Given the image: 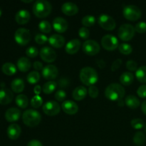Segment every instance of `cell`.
Returning a JSON list of instances; mask_svg holds the SVG:
<instances>
[{
	"label": "cell",
	"instance_id": "obj_27",
	"mask_svg": "<svg viewBox=\"0 0 146 146\" xmlns=\"http://www.w3.org/2000/svg\"><path fill=\"white\" fill-rule=\"evenodd\" d=\"M134 81V76L131 72H124L120 77V81L123 86H130Z\"/></svg>",
	"mask_w": 146,
	"mask_h": 146
},
{
	"label": "cell",
	"instance_id": "obj_42",
	"mask_svg": "<svg viewBox=\"0 0 146 146\" xmlns=\"http://www.w3.org/2000/svg\"><path fill=\"white\" fill-rule=\"evenodd\" d=\"M88 92V94H89L90 96L93 98H97V97L98 96V94H99L98 88L94 85L89 86Z\"/></svg>",
	"mask_w": 146,
	"mask_h": 146
},
{
	"label": "cell",
	"instance_id": "obj_4",
	"mask_svg": "<svg viewBox=\"0 0 146 146\" xmlns=\"http://www.w3.org/2000/svg\"><path fill=\"white\" fill-rule=\"evenodd\" d=\"M23 122L29 127H35L41 122V115L38 111L33 109H28L22 115Z\"/></svg>",
	"mask_w": 146,
	"mask_h": 146
},
{
	"label": "cell",
	"instance_id": "obj_52",
	"mask_svg": "<svg viewBox=\"0 0 146 146\" xmlns=\"http://www.w3.org/2000/svg\"><path fill=\"white\" fill-rule=\"evenodd\" d=\"M141 110H142V111L143 112V113L146 115V100L142 103V105H141Z\"/></svg>",
	"mask_w": 146,
	"mask_h": 146
},
{
	"label": "cell",
	"instance_id": "obj_9",
	"mask_svg": "<svg viewBox=\"0 0 146 146\" xmlns=\"http://www.w3.org/2000/svg\"><path fill=\"white\" fill-rule=\"evenodd\" d=\"M101 45L108 51H113L119 46L118 38L111 34H107L103 37L101 39Z\"/></svg>",
	"mask_w": 146,
	"mask_h": 146
},
{
	"label": "cell",
	"instance_id": "obj_54",
	"mask_svg": "<svg viewBox=\"0 0 146 146\" xmlns=\"http://www.w3.org/2000/svg\"><path fill=\"white\" fill-rule=\"evenodd\" d=\"M118 105L121 106H123L125 104V102H123V100H121V101H118Z\"/></svg>",
	"mask_w": 146,
	"mask_h": 146
},
{
	"label": "cell",
	"instance_id": "obj_19",
	"mask_svg": "<svg viewBox=\"0 0 146 146\" xmlns=\"http://www.w3.org/2000/svg\"><path fill=\"white\" fill-rule=\"evenodd\" d=\"M61 11L67 16H74L78 11V7L74 3L66 2L61 7Z\"/></svg>",
	"mask_w": 146,
	"mask_h": 146
},
{
	"label": "cell",
	"instance_id": "obj_15",
	"mask_svg": "<svg viewBox=\"0 0 146 146\" xmlns=\"http://www.w3.org/2000/svg\"><path fill=\"white\" fill-rule=\"evenodd\" d=\"M53 27L58 33H64L68 29V22L62 17H56L53 21Z\"/></svg>",
	"mask_w": 146,
	"mask_h": 146
},
{
	"label": "cell",
	"instance_id": "obj_45",
	"mask_svg": "<svg viewBox=\"0 0 146 146\" xmlns=\"http://www.w3.org/2000/svg\"><path fill=\"white\" fill-rule=\"evenodd\" d=\"M126 68L131 71H136L138 69V64L133 60H129L126 63Z\"/></svg>",
	"mask_w": 146,
	"mask_h": 146
},
{
	"label": "cell",
	"instance_id": "obj_46",
	"mask_svg": "<svg viewBox=\"0 0 146 146\" xmlns=\"http://www.w3.org/2000/svg\"><path fill=\"white\" fill-rule=\"evenodd\" d=\"M137 94L141 98H146V85H142L137 90Z\"/></svg>",
	"mask_w": 146,
	"mask_h": 146
},
{
	"label": "cell",
	"instance_id": "obj_38",
	"mask_svg": "<svg viewBox=\"0 0 146 146\" xmlns=\"http://www.w3.org/2000/svg\"><path fill=\"white\" fill-rule=\"evenodd\" d=\"M43 104V99L41 96H35L31 98V106L34 107V108H38L42 105Z\"/></svg>",
	"mask_w": 146,
	"mask_h": 146
},
{
	"label": "cell",
	"instance_id": "obj_30",
	"mask_svg": "<svg viewBox=\"0 0 146 146\" xmlns=\"http://www.w3.org/2000/svg\"><path fill=\"white\" fill-rule=\"evenodd\" d=\"M57 87V84L55 81H50L45 83L42 87L43 92L46 94H50L54 92Z\"/></svg>",
	"mask_w": 146,
	"mask_h": 146
},
{
	"label": "cell",
	"instance_id": "obj_18",
	"mask_svg": "<svg viewBox=\"0 0 146 146\" xmlns=\"http://www.w3.org/2000/svg\"><path fill=\"white\" fill-rule=\"evenodd\" d=\"M81 47V41L78 38L71 39L66 44L65 50L69 54H74L77 53Z\"/></svg>",
	"mask_w": 146,
	"mask_h": 146
},
{
	"label": "cell",
	"instance_id": "obj_31",
	"mask_svg": "<svg viewBox=\"0 0 146 146\" xmlns=\"http://www.w3.org/2000/svg\"><path fill=\"white\" fill-rule=\"evenodd\" d=\"M146 141V137L145 134L142 131H138L135 133L133 137V143L136 145H143Z\"/></svg>",
	"mask_w": 146,
	"mask_h": 146
},
{
	"label": "cell",
	"instance_id": "obj_3",
	"mask_svg": "<svg viewBox=\"0 0 146 146\" xmlns=\"http://www.w3.org/2000/svg\"><path fill=\"white\" fill-rule=\"evenodd\" d=\"M51 4L46 0H37L33 6V12L38 18H45L51 12Z\"/></svg>",
	"mask_w": 146,
	"mask_h": 146
},
{
	"label": "cell",
	"instance_id": "obj_53",
	"mask_svg": "<svg viewBox=\"0 0 146 146\" xmlns=\"http://www.w3.org/2000/svg\"><path fill=\"white\" fill-rule=\"evenodd\" d=\"M34 93L38 95V94H39L40 93H41V87H40L39 86H36L34 88Z\"/></svg>",
	"mask_w": 146,
	"mask_h": 146
},
{
	"label": "cell",
	"instance_id": "obj_49",
	"mask_svg": "<svg viewBox=\"0 0 146 146\" xmlns=\"http://www.w3.org/2000/svg\"><path fill=\"white\" fill-rule=\"evenodd\" d=\"M34 69L36 70V71H40V70L44 68V66H43V64L41 62H40V61H35V62L34 63Z\"/></svg>",
	"mask_w": 146,
	"mask_h": 146
},
{
	"label": "cell",
	"instance_id": "obj_32",
	"mask_svg": "<svg viewBox=\"0 0 146 146\" xmlns=\"http://www.w3.org/2000/svg\"><path fill=\"white\" fill-rule=\"evenodd\" d=\"M135 76L140 82L146 83V66H143L137 69Z\"/></svg>",
	"mask_w": 146,
	"mask_h": 146
},
{
	"label": "cell",
	"instance_id": "obj_5",
	"mask_svg": "<svg viewBox=\"0 0 146 146\" xmlns=\"http://www.w3.org/2000/svg\"><path fill=\"white\" fill-rule=\"evenodd\" d=\"M123 14L126 19L134 21L141 18L142 13L137 6L127 5L123 8Z\"/></svg>",
	"mask_w": 146,
	"mask_h": 146
},
{
	"label": "cell",
	"instance_id": "obj_41",
	"mask_svg": "<svg viewBox=\"0 0 146 146\" xmlns=\"http://www.w3.org/2000/svg\"><path fill=\"white\" fill-rule=\"evenodd\" d=\"M47 41H48V38L44 34H38L35 36V41L38 44L42 45V44H44L45 43H46Z\"/></svg>",
	"mask_w": 146,
	"mask_h": 146
},
{
	"label": "cell",
	"instance_id": "obj_36",
	"mask_svg": "<svg viewBox=\"0 0 146 146\" xmlns=\"http://www.w3.org/2000/svg\"><path fill=\"white\" fill-rule=\"evenodd\" d=\"M118 49H119V51L121 54H125V55H128L133 51L132 46L130 44H126V43L120 44L119 46H118Z\"/></svg>",
	"mask_w": 146,
	"mask_h": 146
},
{
	"label": "cell",
	"instance_id": "obj_16",
	"mask_svg": "<svg viewBox=\"0 0 146 146\" xmlns=\"http://www.w3.org/2000/svg\"><path fill=\"white\" fill-rule=\"evenodd\" d=\"M21 111L19 108L12 107L7 110L5 112V118L8 122H14L19 119Z\"/></svg>",
	"mask_w": 146,
	"mask_h": 146
},
{
	"label": "cell",
	"instance_id": "obj_34",
	"mask_svg": "<svg viewBox=\"0 0 146 146\" xmlns=\"http://www.w3.org/2000/svg\"><path fill=\"white\" fill-rule=\"evenodd\" d=\"M38 29H39V30L41 32L45 33V34H48L51 31V25L48 21L44 20V21H41L39 23Z\"/></svg>",
	"mask_w": 146,
	"mask_h": 146
},
{
	"label": "cell",
	"instance_id": "obj_22",
	"mask_svg": "<svg viewBox=\"0 0 146 146\" xmlns=\"http://www.w3.org/2000/svg\"><path fill=\"white\" fill-rule=\"evenodd\" d=\"M30 13L26 9H21L16 14L15 20L19 24H25L30 19Z\"/></svg>",
	"mask_w": 146,
	"mask_h": 146
},
{
	"label": "cell",
	"instance_id": "obj_23",
	"mask_svg": "<svg viewBox=\"0 0 146 146\" xmlns=\"http://www.w3.org/2000/svg\"><path fill=\"white\" fill-rule=\"evenodd\" d=\"M87 92L88 91H87V89L85 88V86H80L76 87L72 93V96L76 101H81L86 98Z\"/></svg>",
	"mask_w": 146,
	"mask_h": 146
},
{
	"label": "cell",
	"instance_id": "obj_26",
	"mask_svg": "<svg viewBox=\"0 0 146 146\" xmlns=\"http://www.w3.org/2000/svg\"><path fill=\"white\" fill-rule=\"evenodd\" d=\"M11 89L14 92L21 93L24 89V82L21 78H15L11 81Z\"/></svg>",
	"mask_w": 146,
	"mask_h": 146
},
{
	"label": "cell",
	"instance_id": "obj_40",
	"mask_svg": "<svg viewBox=\"0 0 146 146\" xmlns=\"http://www.w3.org/2000/svg\"><path fill=\"white\" fill-rule=\"evenodd\" d=\"M135 30L139 34H143L146 32V22L140 21V22L137 23L135 27Z\"/></svg>",
	"mask_w": 146,
	"mask_h": 146
},
{
	"label": "cell",
	"instance_id": "obj_28",
	"mask_svg": "<svg viewBox=\"0 0 146 146\" xmlns=\"http://www.w3.org/2000/svg\"><path fill=\"white\" fill-rule=\"evenodd\" d=\"M3 73L6 75L12 76L17 72V67L14 64L11 62H7L4 64L1 67Z\"/></svg>",
	"mask_w": 146,
	"mask_h": 146
},
{
	"label": "cell",
	"instance_id": "obj_51",
	"mask_svg": "<svg viewBox=\"0 0 146 146\" xmlns=\"http://www.w3.org/2000/svg\"><path fill=\"white\" fill-rule=\"evenodd\" d=\"M96 64L100 68H104L106 66V63L104 60L98 59L96 61Z\"/></svg>",
	"mask_w": 146,
	"mask_h": 146
},
{
	"label": "cell",
	"instance_id": "obj_55",
	"mask_svg": "<svg viewBox=\"0 0 146 146\" xmlns=\"http://www.w3.org/2000/svg\"><path fill=\"white\" fill-rule=\"evenodd\" d=\"M21 1H23V2H25V3H31L32 2V0H29V1H25V0H21Z\"/></svg>",
	"mask_w": 146,
	"mask_h": 146
},
{
	"label": "cell",
	"instance_id": "obj_14",
	"mask_svg": "<svg viewBox=\"0 0 146 146\" xmlns=\"http://www.w3.org/2000/svg\"><path fill=\"white\" fill-rule=\"evenodd\" d=\"M61 108L64 112L68 115H75L78 111V105L71 100L64 101L61 105Z\"/></svg>",
	"mask_w": 146,
	"mask_h": 146
},
{
	"label": "cell",
	"instance_id": "obj_25",
	"mask_svg": "<svg viewBox=\"0 0 146 146\" xmlns=\"http://www.w3.org/2000/svg\"><path fill=\"white\" fill-rule=\"evenodd\" d=\"M125 104L128 108L131 109H135L139 107L141 102L136 96L133 95H129L125 98Z\"/></svg>",
	"mask_w": 146,
	"mask_h": 146
},
{
	"label": "cell",
	"instance_id": "obj_1",
	"mask_svg": "<svg viewBox=\"0 0 146 146\" xmlns=\"http://www.w3.org/2000/svg\"><path fill=\"white\" fill-rule=\"evenodd\" d=\"M125 94V88L117 83L110 84L105 90L106 97L111 101H119L123 100Z\"/></svg>",
	"mask_w": 146,
	"mask_h": 146
},
{
	"label": "cell",
	"instance_id": "obj_7",
	"mask_svg": "<svg viewBox=\"0 0 146 146\" xmlns=\"http://www.w3.org/2000/svg\"><path fill=\"white\" fill-rule=\"evenodd\" d=\"M14 38L17 44L21 46H26L31 40V33L25 28H19L15 31Z\"/></svg>",
	"mask_w": 146,
	"mask_h": 146
},
{
	"label": "cell",
	"instance_id": "obj_6",
	"mask_svg": "<svg viewBox=\"0 0 146 146\" xmlns=\"http://www.w3.org/2000/svg\"><path fill=\"white\" fill-rule=\"evenodd\" d=\"M135 27L129 24H124L118 29V36L122 41H128L132 39L135 34Z\"/></svg>",
	"mask_w": 146,
	"mask_h": 146
},
{
	"label": "cell",
	"instance_id": "obj_43",
	"mask_svg": "<svg viewBox=\"0 0 146 146\" xmlns=\"http://www.w3.org/2000/svg\"><path fill=\"white\" fill-rule=\"evenodd\" d=\"M78 35L80 36L81 38L84 39H87L89 37L90 32L89 30L86 28V27H81L79 30H78Z\"/></svg>",
	"mask_w": 146,
	"mask_h": 146
},
{
	"label": "cell",
	"instance_id": "obj_56",
	"mask_svg": "<svg viewBox=\"0 0 146 146\" xmlns=\"http://www.w3.org/2000/svg\"><path fill=\"white\" fill-rule=\"evenodd\" d=\"M1 13H2V11H1V8H0V17H1Z\"/></svg>",
	"mask_w": 146,
	"mask_h": 146
},
{
	"label": "cell",
	"instance_id": "obj_20",
	"mask_svg": "<svg viewBox=\"0 0 146 146\" xmlns=\"http://www.w3.org/2000/svg\"><path fill=\"white\" fill-rule=\"evenodd\" d=\"M48 42L54 48H61L65 44V38L60 34H53L48 38Z\"/></svg>",
	"mask_w": 146,
	"mask_h": 146
},
{
	"label": "cell",
	"instance_id": "obj_2",
	"mask_svg": "<svg viewBox=\"0 0 146 146\" xmlns=\"http://www.w3.org/2000/svg\"><path fill=\"white\" fill-rule=\"evenodd\" d=\"M80 79L86 86H94L98 81V76L97 71L92 67H84L80 71Z\"/></svg>",
	"mask_w": 146,
	"mask_h": 146
},
{
	"label": "cell",
	"instance_id": "obj_48",
	"mask_svg": "<svg viewBox=\"0 0 146 146\" xmlns=\"http://www.w3.org/2000/svg\"><path fill=\"white\" fill-rule=\"evenodd\" d=\"M58 84L61 88H66L69 85V81L66 78H61L58 81Z\"/></svg>",
	"mask_w": 146,
	"mask_h": 146
},
{
	"label": "cell",
	"instance_id": "obj_21",
	"mask_svg": "<svg viewBox=\"0 0 146 146\" xmlns=\"http://www.w3.org/2000/svg\"><path fill=\"white\" fill-rule=\"evenodd\" d=\"M21 127L18 124L13 123L9 125L7 128V135L8 137L11 140H16L21 135Z\"/></svg>",
	"mask_w": 146,
	"mask_h": 146
},
{
	"label": "cell",
	"instance_id": "obj_8",
	"mask_svg": "<svg viewBox=\"0 0 146 146\" xmlns=\"http://www.w3.org/2000/svg\"><path fill=\"white\" fill-rule=\"evenodd\" d=\"M98 22L99 25L104 29L107 31H112L116 27V23L115 19L108 14H101L98 19Z\"/></svg>",
	"mask_w": 146,
	"mask_h": 146
},
{
	"label": "cell",
	"instance_id": "obj_12",
	"mask_svg": "<svg viewBox=\"0 0 146 146\" xmlns=\"http://www.w3.org/2000/svg\"><path fill=\"white\" fill-rule=\"evenodd\" d=\"M40 56L41 59L47 63L54 62L56 58V53L52 48L48 46L43 47L40 50Z\"/></svg>",
	"mask_w": 146,
	"mask_h": 146
},
{
	"label": "cell",
	"instance_id": "obj_29",
	"mask_svg": "<svg viewBox=\"0 0 146 146\" xmlns=\"http://www.w3.org/2000/svg\"><path fill=\"white\" fill-rule=\"evenodd\" d=\"M16 104L19 108H26L29 105L28 97L24 94H19L16 97Z\"/></svg>",
	"mask_w": 146,
	"mask_h": 146
},
{
	"label": "cell",
	"instance_id": "obj_10",
	"mask_svg": "<svg viewBox=\"0 0 146 146\" xmlns=\"http://www.w3.org/2000/svg\"><path fill=\"white\" fill-rule=\"evenodd\" d=\"M100 49H101L100 45L94 40H86L83 44V51L87 55H96L100 51Z\"/></svg>",
	"mask_w": 146,
	"mask_h": 146
},
{
	"label": "cell",
	"instance_id": "obj_24",
	"mask_svg": "<svg viewBox=\"0 0 146 146\" xmlns=\"http://www.w3.org/2000/svg\"><path fill=\"white\" fill-rule=\"evenodd\" d=\"M31 61L27 57H21L19 58L17 61V67L19 69V71L22 72H27L31 68Z\"/></svg>",
	"mask_w": 146,
	"mask_h": 146
},
{
	"label": "cell",
	"instance_id": "obj_57",
	"mask_svg": "<svg viewBox=\"0 0 146 146\" xmlns=\"http://www.w3.org/2000/svg\"><path fill=\"white\" fill-rule=\"evenodd\" d=\"M144 127H145V133H146V123L145 124V126H144Z\"/></svg>",
	"mask_w": 146,
	"mask_h": 146
},
{
	"label": "cell",
	"instance_id": "obj_39",
	"mask_svg": "<svg viewBox=\"0 0 146 146\" xmlns=\"http://www.w3.org/2000/svg\"><path fill=\"white\" fill-rule=\"evenodd\" d=\"M26 54L30 58H35L38 56V48L34 46H30L26 50Z\"/></svg>",
	"mask_w": 146,
	"mask_h": 146
},
{
	"label": "cell",
	"instance_id": "obj_17",
	"mask_svg": "<svg viewBox=\"0 0 146 146\" xmlns=\"http://www.w3.org/2000/svg\"><path fill=\"white\" fill-rule=\"evenodd\" d=\"M13 93L9 88L0 89V104L7 105L11 103L13 100Z\"/></svg>",
	"mask_w": 146,
	"mask_h": 146
},
{
	"label": "cell",
	"instance_id": "obj_33",
	"mask_svg": "<svg viewBox=\"0 0 146 146\" xmlns=\"http://www.w3.org/2000/svg\"><path fill=\"white\" fill-rule=\"evenodd\" d=\"M27 81L31 84H36L40 80V74L38 71H31L27 76Z\"/></svg>",
	"mask_w": 146,
	"mask_h": 146
},
{
	"label": "cell",
	"instance_id": "obj_44",
	"mask_svg": "<svg viewBox=\"0 0 146 146\" xmlns=\"http://www.w3.org/2000/svg\"><path fill=\"white\" fill-rule=\"evenodd\" d=\"M66 97V92L64 90H58V91L56 92L55 98L58 101H60V102L64 101Z\"/></svg>",
	"mask_w": 146,
	"mask_h": 146
},
{
	"label": "cell",
	"instance_id": "obj_37",
	"mask_svg": "<svg viewBox=\"0 0 146 146\" xmlns=\"http://www.w3.org/2000/svg\"><path fill=\"white\" fill-rule=\"evenodd\" d=\"M131 125L133 128L137 130L141 129V128L145 126L143 121L141 118H134V119H133L131 122Z\"/></svg>",
	"mask_w": 146,
	"mask_h": 146
},
{
	"label": "cell",
	"instance_id": "obj_50",
	"mask_svg": "<svg viewBox=\"0 0 146 146\" xmlns=\"http://www.w3.org/2000/svg\"><path fill=\"white\" fill-rule=\"evenodd\" d=\"M27 146H43L41 143L38 140H31L27 144Z\"/></svg>",
	"mask_w": 146,
	"mask_h": 146
},
{
	"label": "cell",
	"instance_id": "obj_35",
	"mask_svg": "<svg viewBox=\"0 0 146 146\" xmlns=\"http://www.w3.org/2000/svg\"><path fill=\"white\" fill-rule=\"evenodd\" d=\"M82 24L85 27H90L94 25L96 22V18L92 15H87L85 16L82 19Z\"/></svg>",
	"mask_w": 146,
	"mask_h": 146
},
{
	"label": "cell",
	"instance_id": "obj_11",
	"mask_svg": "<svg viewBox=\"0 0 146 146\" xmlns=\"http://www.w3.org/2000/svg\"><path fill=\"white\" fill-rule=\"evenodd\" d=\"M61 111L60 105L54 101H48L43 106V111L47 115L54 116L59 113Z\"/></svg>",
	"mask_w": 146,
	"mask_h": 146
},
{
	"label": "cell",
	"instance_id": "obj_13",
	"mask_svg": "<svg viewBox=\"0 0 146 146\" xmlns=\"http://www.w3.org/2000/svg\"><path fill=\"white\" fill-rule=\"evenodd\" d=\"M58 74V68L54 65H47L43 68L42 76L47 80H54Z\"/></svg>",
	"mask_w": 146,
	"mask_h": 146
},
{
	"label": "cell",
	"instance_id": "obj_47",
	"mask_svg": "<svg viewBox=\"0 0 146 146\" xmlns=\"http://www.w3.org/2000/svg\"><path fill=\"white\" fill-rule=\"evenodd\" d=\"M122 64V60L121 58H118V59L115 60L113 63L111 65V71H115L116 70H118L120 68V66Z\"/></svg>",
	"mask_w": 146,
	"mask_h": 146
}]
</instances>
